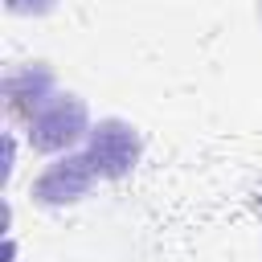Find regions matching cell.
I'll use <instances>...</instances> for the list:
<instances>
[{
  "label": "cell",
  "mask_w": 262,
  "mask_h": 262,
  "mask_svg": "<svg viewBox=\"0 0 262 262\" xmlns=\"http://www.w3.org/2000/svg\"><path fill=\"white\" fill-rule=\"evenodd\" d=\"M90 106L82 94L74 90H53L29 119H25V139L33 151L45 156H66L74 151V143H82L90 135Z\"/></svg>",
  "instance_id": "1"
},
{
  "label": "cell",
  "mask_w": 262,
  "mask_h": 262,
  "mask_svg": "<svg viewBox=\"0 0 262 262\" xmlns=\"http://www.w3.org/2000/svg\"><path fill=\"white\" fill-rule=\"evenodd\" d=\"M98 172V180H123L135 172V164L143 160V139L139 131L127 123V119H98L86 135V147H82Z\"/></svg>",
  "instance_id": "2"
},
{
  "label": "cell",
  "mask_w": 262,
  "mask_h": 262,
  "mask_svg": "<svg viewBox=\"0 0 262 262\" xmlns=\"http://www.w3.org/2000/svg\"><path fill=\"white\" fill-rule=\"evenodd\" d=\"M98 184V172L90 164L86 151H66L57 156L53 164H45L33 184H29V196L45 209H66V205H78L90 196V188Z\"/></svg>",
  "instance_id": "3"
},
{
  "label": "cell",
  "mask_w": 262,
  "mask_h": 262,
  "mask_svg": "<svg viewBox=\"0 0 262 262\" xmlns=\"http://www.w3.org/2000/svg\"><path fill=\"white\" fill-rule=\"evenodd\" d=\"M53 90H57V74H53V66H45V61L16 66V70H8L4 82H0L4 106H8V115L20 119V123H25V119H29Z\"/></svg>",
  "instance_id": "4"
},
{
  "label": "cell",
  "mask_w": 262,
  "mask_h": 262,
  "mask_svg": "<svg viewBox=\"0 0 262 262\" xmlns=\"http://www.w3.org/2000/svg\"><path fill=\"white\" fill-rule=\"evenodd\" d=\"M4 4H8V12H16V16H45V12L57 8V0H4Z\"/></svg>",
  "instance_id": "5"
},
{
  "label": "cell",
  "mask_w": 262,
  "mask_h": 262,
  "mask_svg": "<svg viewBox=\"0 0 262 262\" xmlns=\"http://www.w3.org/2000/svg\"><path fill=\"white\" fill-rule=\"evenodd\" d=\"M258 20H262V0H258Z\"/></svg>",
  "instance_id": "6"
}]
</instances>
